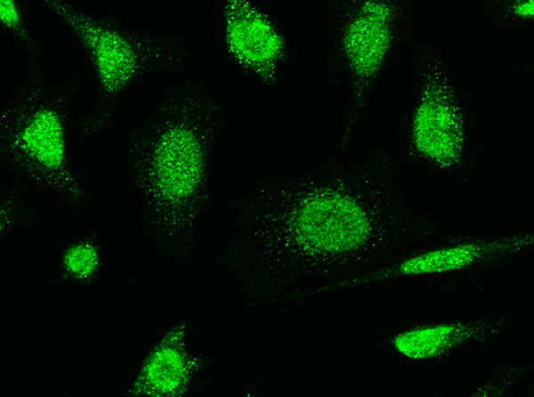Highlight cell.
<instances>
[{"mask_svg": "<svg viewBox=\"0 0 534 397\" xmlns=\"http://www.w3.org/2000/svg\"><path fill=\"white\" fill-rule=\"evenodd\" d=\"M431 230L360 165L259 182L238 205L222 256L252 304H270L287 301L303 285L364 273Z\"/></svg>", "mask_w": 534, "mask_h": 397, "instance_id": "1", "label": "cell"}, {"mask_svg": "<svg viewBox=\"0 0 534 397\" xmlns=\"http://www.w3.org/2000/svg\"><path fill=\"white\" fill-rule=\"evenodd\" d=\"M218 125L216 99L185 89L168 94L131 135L128 163L151 235L160 252L178 263L194 249Z\"/></svg>", "mask_w": 534, "mask_h": 397, "instance_id": "2", "label": "cell"}, {"mask_svg": "<svg viewBox=\"0 0 534 397\" xmlns=\"http://www.w3.org/2000/svg\"><path fill=\"white\" fill-rule=\"evenodd\" d=\"M67 101L32 71L1 112V157L11 169L77 207L85 193L68 157Z\"/></svg>", "mask_w": 534, "mask_h": 397, "instance_id": "3", "label": "cell"}, {"mask_svg": "<svg viewBox=\"0 0 534 397\" xmlns=\"http://www.w3.org/2000/svg\"><path fill=\"white\" fill-rule=\"evenodd\" d=\"M44 4L73 31L96 74V103L81 127L85 135L97 134L108 126L117 98L140 77L151 70L173 69L185 58L183 49L166 37L128 30L61 0Z\"/></svg>", "mask_w": 534, "mask_h": 397, "instance_id": "4", "label": "cell"}, {"mask_svg": "<svg viewBox=\"0 0 534 397\" xmlns=\"http://www.w3.org/2000/svg\"><path fill=\"white\" fill-rule=\"evenodd\" d=\"M400 9L384 0L353 2L345 12L339 29V49L348 69L352 103L342 138V149L365 105L393 45Z\"/></svg>", "mask_w": 534, "mask_h": 397, "instance_id": "5", "label": "cell"}, {"mask_svg": "<svg viewBox=\"0 0 534 397\" xmlns=\"http://www.w3.org/2000/svg\"><path fill=\"white\" fill-rule=\"evenodd\" d=\"M534 242L530 232L496 238H465L421 249L375 270L318 287L306 296L376 284L400 277L439 275L505 262L528 249Z\"/></svg>", "mask_w": 534, "mask_h": 397, "instance_id": "6", "label": "cell"}, {"mask_svg": "<svg viewBox=\"0 0 534 397\" xmlns=\"http://www.w3.org/2000/svg\"><path fill=\"white\" fill-rule=\"evenodd\" d=\"M409 139L417 156L441 169L457 166L465 144V116L441 63L432 54L420 68V92Z\"/></svg>", "mask_w": 534, "mask_h": 397, "instance_id": "7", "label": "cell"}, {"mask_svg": "<svg viewBox=\"0 0 534 397\" xmlns=\"http://www.w3.org/2000/svg\"><path fill=\"white\" fill-rule=\"evenodd\" d=\"M225 41L231 56L267 85H273L285 56L282 36L273 21L252 4L229 0L224 6Z\"/></svg>", "mask_w": 534, "mask_h": 397, "instance_id": "8", "label": "cell"}, {"mask_svg": "<svg viewBox=\"0 0 534 397\" xmlns=\"http://www.w3.org/2000/svg\"><path fill=\"white\" fill-rule=\"evenodd\" d=\"M187 325L173 326L144 359L126 394L148 397H182L195 375L206 365L200 356L191 355L186 347Z\"/></svg>", "mask_w": 534, "mask_h": 397, "instance_id": "9", "label": "cell"}, {"mask_svg": "<svg viewBox=\"0 0 534 397\" xmlns=\"http://www.w3.org/2000/svg\"><path fill=\"white\" fill-rule=\"evenodd\" d=\"M502 320L478 319L417 326L390 339L393 348L412 360L444 357L464 344L486 341L500 332Z\"/></svg>", "mask_w": 534, "mask_h": 397, "instance_id": "10", "label": "cell"}, {"mask_svg": "<svg viewBox=\"0 0 534 397\" xmlns=\"http://www.w3.org/2000/svg\"><path fill=\"white\" fill-rule=\"evenodd\" d=\"M61 267L66 276L77 282H90L101 267L99 247L88 239L69 245L62 253Z\"/></svg>", "mask_w": 534, "mask_h": 397, "instance_id": "11", "label": "cell"}, {"mask_svg": "<svg viewBox=\"0 0 534 397\" xmlns=\"http://www.w3.org/2000/svg\"><path fill=\"white\" fill-rule=\"evenodd\" d=\"M0 22L14 35L29 51L37 52V45L28 31L18 1H0Z\"/></svg>", "mask_w": 534, "mask_h": 397, "instance_id": "12", "label": "cell"}, {"mask_svg": "<svg viewBox=\"0 0 534 397\" xmlns=\"http://www.w3.org/2000/svg\"><path fill=\"white\" fill-rule=\"evenodd\" d=\"M26 207L16 190H12L1 206V236H5L26 218Z\"/></svg>", "mask_w": 534, "mask_h": 397, "instance_id": "13", "label": "cell"}, {"mask_svg": "<svg viewBox=\"0 0 534 397\" xmlns=\"http://www.w3.org/2000/svg\"><path fill=\"white\" fill-rule=\"evenodd\" d=\"M523 372L524 369L522 368L511 366L502 368L490 380L477 390V393H473V395H480L482 392H487L485 395H488L490 391H499L501 393L517 382Z\"/></svg>", "mask_w": 534, "mask_h": 397, "instance_id": "14", "label": "cell"}, {"mask_svg": "<svg viewBox=\"0 0 534 397\" xmlns=\"http://www.w3.org/2000/svg\"><path fill=\"white\" fill-rule=\"evenodd\" d=\"M509 12L512 15L520 20H531L534 15V1H514L510 5Z\"/></svg>", "mask_w": 534, "mask_h": 397, "instance_id": "15", "label": "cell"}]
</instances>
